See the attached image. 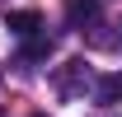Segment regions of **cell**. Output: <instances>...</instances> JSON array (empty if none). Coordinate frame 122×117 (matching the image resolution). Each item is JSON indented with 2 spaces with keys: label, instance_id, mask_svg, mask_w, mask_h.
Instances as JSON below:
<instances>
[{
  "label": "cell",
  "instance_id": "cell-1",
  "mask_svg": "<svg viewBox=\"0 0 122 117\" xmlns=\"http://www.w3.org/2000/svg\"><path fill=\"white\" fill-rule=\"evenodd\" d=\"M85 84H89V66H85V61H66L56 70V94L61 98H80Z\"/></svg>",
  "mask_w": 122,
  "mask_h": 117
},
{
  "label": "cell",
  "instance_id": "cell-2",
  "mask_svg": "<svg viewBox=\"0 0 122 117\" xmlns=\"http://www.w3.org/2000/svg\"><path fill=\"white\" fill-rule=\"evenodd\" d=\"M94 103H99V108H113V103H122V70L99 75V84H94Z\"/></svg>",
  "mask_w": 122,
  "mask_h": 117
},
{
  "label": "cell",
  "instance_id": "cell-3",
  "mask_svg": "<svg viewBox=\"0 0 122 117\" xmlns=\"http://www.w3.org/2000/svg\"><path fill=\"white\" fill-rule=\"evenodd\" d=\"M10 28H14L19 38H33V33L42 28V19L33 14V10H14V14H10Z\"/></svg>",
  "mask_w": 122,
  "mask_h": 117
},
{
  "label": "cell",
  "instance_id": "cell-4",
  "mask_svg": "<svg viewBox=\"0 0 122 117\" xmlns=\"http://www.w3.org/2000/svg\"><path fill=\"white\" fill-rule=\"evenodd\" d=\"M47 52H52V38H38V33H33L28 47H24V61H42Z\"/></svg>",
  "mask_w": 122,
  "mask_h": 117
},
{
  "label": "cell",
  "instance_id": "cell-5",
  "mask_svg": "<svg viewBox=\"0 0 122 117\" xmlns=\"http://www.w3.org/2000/svg\"><path fill=\"white\" fill-rule=\"evenodd\" d=\"M94 5H99V0H71V10H66V19H71V24H80V19H89V14H94Z\"/></svg>",
  "mask_w": 122,
  "mask_h": 117
},
{
  "label": "cell",
  "instance_id": "cell-6",
  "mask_svg": "<svg viewBox=\"0 0 122 117\" xmlns=\"http://www.w3.org/2000/svg\"><path fill=\"white\" fill-rule=\"evenodd\" d=\"M108 47H122V24H117V33H113V38H108Z\"/></svg>",
  "mask_w": 122,
  "mask_h": 117
},
{
  "label": "cell",
  "instance_id": "cell-7",
  "mask_svg": "<svg viewBox=\"0 0 122 117\" xmlns=\"http://www.w3.org/2000/svg\"><path fill=\"white\" fill-rule=\"evenodd\" d=\"M33 117H47V112H33Z\"/></svg>",
  "mask_w": 122,
  "mask_h": 117
}]
</instances>
